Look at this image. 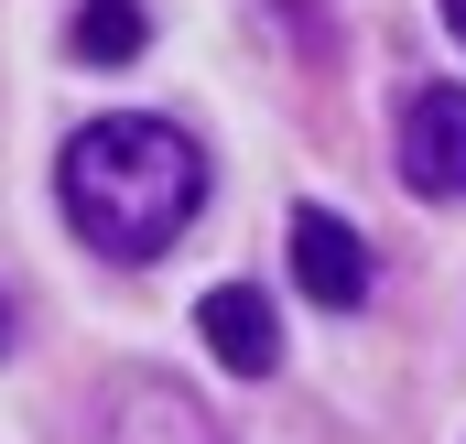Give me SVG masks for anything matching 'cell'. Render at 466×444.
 <instances>
[{
	"instance_id": "6",
	"label": "cell",
	"mask_w": 466,
	"mask_h": 444,
	"mask_svg": "<svg viewBox=\"0 0 466 444\" xmlns=\"http://www.w3.org/2000/svg\"><path fill=\"white\" fill-rule=\"evenodd\" d=\"M119 444H218V434H207V412H196L185 390H141L130 423H119Z\"/></svg>"
},
{
	"instance_id": "5",
	"label": "cell",
	"mask_w": 466,
	"mask_h": 444,
	"mask_svg": "<svg viewBox=\"0 0 466 444\" xmlns=\"http://www.w3.org/2000/svg\"><path fill=\"white\" fill-rule=\"evenodd\" d=\"M141 44H152L141 0H87V11H76V66H130Z\"/></svg>"
},
{
	"instance_id": "3",
	"label": "cell",
	"mask_w": 466,
	"mask_h": 444,
	"mask_svg": "<svg viewBox=\"0 0 466 444\" xmlns=\"http://www.w3.org/2000/svg\"><path fill=\"white\" fill-rule=\"evenodd\" d=\"M293 271H304V293L326 315H358L369 304V249H358V227L337 207H293Z\"/></svg>"
},
{
	"instance_id": "4",
	"label": "cell",
	"mask_w": 466,
	"mask_h": 444,
	"mask_svg": "<svg viewBox=\"0 0 466 444\" xmlns=\"http://www.w3.org/2000/svg\"><path fill=\"white\" fill-rule=\"evenodd\" d=\"M196 326L218 347V368H238V379H271V368H282V326H271V304H260L249 282H218V293L196 304Z\"/></svg>"
},
{
	"instance_id": "7",
	"label": "cell",
	"mask_w": 466,
	"mask_h": 444,
	"mask_svg": "<svg viewBox=\"0 0 466 444\" xmlns=\"http://www.w3.org/2000/svg\"><path fill=\"white\" fill-rule=\"evenodd\" d=\"M445 22H456V44H466V0H445Z\"/></svg>"
},
{
	"instance_id": "8",
	"label": "cell",
	"mask_w": 466,
	"mask_h": 444,
	"mask_svg": "<svg viewBox=\"0 0 466 444\" xmlns=\"http://www.w3.org/2000/svg\"><path fill=\"white\" fill-rule=\"evenodd\" d=\"M0 347H11V315H0Z\"/></svg>"
},
{
	"instance_id": "1",
	"label": "cell",
	"mask_w": 466,
	"mask_h": 444,
	"mask_svg": "<svg viewBox=\"0 0 466 444\" xmlns=\"http://www.w3.org/2000/svg\"><path fill=\"white\" fill-rule=\"evenodd\" d=\"M55 185H66V217L87 249H109V260H163L185 217L207 207V152L174 130V119H87L76 141H66V163H55Z\"/></svg>"
},
{
	"instance_id": "2",
	"label": "cell",
	"mask_w": 466,
	"mask_h": 444,
	"mask_svg": "<svg viewBox=\"0 0 466 444\" xmlns=\"http://www.w3.org/2000/svg\"><path fill=\"white\" fill-rule=\"evenodd\" d=\"M401 174H412V196H466V87H412Z\"/></svg>"
}]
</instances>
